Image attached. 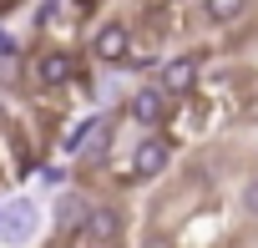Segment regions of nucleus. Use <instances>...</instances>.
<instances>
[{
    "mask_svg": "<svg viewBox=\"0 0 258 248\" xmlns=\"http://www.w3.org/2000/svg\"><path fill=\"white\" fill-rule=\"evenodd\" d=\"M172 162V137L167 132H147L137 147H132V162H126V182H152L162 177Z\"/></svg>",
    "mask_w": 258,
    "mask_h": 248,
    "instance_id": "nucleus-1",
    "label": "nucleus"
},
{
    "mask_svg": "<svg viewBox=\"0 0 258 248\" xmlns=\"http://www.w3.org/2000/svg\"><path fill=\"white\" fill-rule=\"evenodd\" d=\"M126 116L137 121L142 132H162L167 121H172V91L157 81V86H137L132 101H126Z\"/></svg>",
    "mask_w": 258,
    "mask_h": 248,
    "instance_id": "nucleus-2",
    "label": "nucleus"
},
{
    "mask_svg": "<svg viewBox=\"0 0 258 248\" xmlns=\"http://www.w3.org/2000/svg\"><path fill=\"white\" fill-rule=\"evenodd\" d=\"M132 56V26L126 21H101L91 36V61L96 66H126Z\"/></svg>",
    "mask_w": 258,
    "mask_h": 248,
    "instance_id": "nucleus-3",
    "label": "nucleus"
},
{
    "mask_svg": "<svg viewBox=\"0 0 258 248\" xmlns=\"http://www.w3.org/2000/svg\"><path fill=\"white\" fill-rule=\"evenodd\" d=\"M31 76H36L46 91L71 86V81L81 76V56H76V51H61V46H56V51H41V56L31 61Z\"/></svg>",
    "mask_w": 258,
    "mask_h": 248,
    "instance_id": "nucleus-4",
    "label": "nucleus"
},
{
    "mask_svg": "<svg viewBox=\"0 0 258 248\" xmlns=\"http://www.w3.org/2000/svg\"><path fill=\"white\" fill-rule=\"evenodd\" d=\"M91 208H96V203H91L81 188H71V193H61V198H56V208H51V213H56V228H61V233H86Z\"/></svg>",
    "mask_w": 258,
    "mask_h": 248,
    "instance_id": "nucleus-5",
    "label": "nucleus"
},
{
    "mask_svg": "<svg viewBox=\"0 0 258 248\" xmlns=\"http://www.w3.org/2000/svg\"><path fill=\"white\" fill-rule=\"evenodd\" d=\"M198 76H203V61H198V56H172V61H162V76H157V81H162L172 96H192Z\"/></svg>",
    "mask_w": 258,
    "mask_h": 248,
    "instance_id": "nucleus-6",
    "label": "nucleus"
},
{
    "mask_svg": "<svg viewBox=\"0 0 258 248\" xmlns=\"http://www.w3.org/2000/svg\"><path fill=\"white\" fill-rule=\"evenodd\" d=\"M31 233H36V208H31V203H6L0 243H6V248H21V243H31Z\"/></svg>",
    "mask_w": 258,
    "mask_h": 248,
    "instance_id": "nucleus-7",
    "label": "nucleus"
},
{
    "mask_svg": "<svg viewBox=\"0 0 258 248\" xmlns=\"http://www.w3.org/2000/svg\"><path fill=\"white\" fill-rule=\"evenodd\" d=\"M81 16H86L81 0H41L36 6V31H61V26L81 21Z\"/></svg>",
    "mask_w": 258,
    "mask_h": 248,
    "instance_id": "nucleus-8",
    "label": "nucleus"
},
{
    "mask_svg": "<svg viewBox=\"0 0 258 248\" xmlns=\"http://www.w3.org/2000/svg\"><path fill=\"white\" fill-rule=\"evenodd\" d=\"M116 233H121V213L116 208H91V218H86V238L91 243H116Z\"/></svg>",
    "mask_w": 258,
    "mask_h": 248,
    "instance_id": "nucleus-9",
    "label": "nucleus"
},
{
    "mask_svg": "<svg viewBox=\"0 0 258 248\" xmlns=\"http://www.w3.org/2000/svg\"><path fill=\"white\" fill-rule=\"evenodd\" d=\"M203 11H208L213 26H233V21L248 11V0H203Z\"/></svg>",
    "mask_w": 258,
    "mask_h": 248,
    "instance_id": "nucleus-10",
    "label": "nucleus"
},
{
    "mask_svg": "<svg viewBox=\"0 0 258 248\" xmlns=\"http://www.w3.org/2000/svg\"><path fill=\"white\" fill-rule=\"evenodd\" d=\"M106 147H111V121L101 116V127H96V147H91V152H81V162H86V167H91V162H101V157H106Z\"/></svg>",
    "mask_w": 258,
    "mask_h": 248,
    "instance_id": "nucleus-11",
    "label": "nucleus"
},
{
    "mask_svg": "<svg viewBox=\"0 0 258 248\" xmlns=\"http://www.w3.org/2000/svg\"><path fill=\"white\" fill-rule=\"evenodd\" d=\"M96 127H101V116H86V121H81V127H76V132L66 137V152H71V157H81V142H86V137H91Z\"/></svg>",
    "mask_w": 258,
    "mask_h": 248,
    "instance_id": "nucleus-12",
    "label": "nucleus"
},
{
    "mask_svg": "<svg viewBox=\"0 0 258 248\" xmlns=\"http://www.w3.org/2000/svg\"><path fill=\"white\" fill-rule=\"evenodd\" d=\"M137 248H177V243H172V233H167V228H147Z\"/></svg>",
    "mask_w": 258,
    "mask_h": 248,
    "instance_id": "nucleus-13",
    "label": "nucleus"
},
{
    "mask_svg": "<svg viewBox=\"0 0 258 248\" xmlns=\"http://www.w3.org/2000/svg\"><path fill=\"white\" fill-rule=\"evenodd\" d=\"M243 213H248V218H258V177H253V182H243Z\"/></svg>",
    "mask_w": 258,
    "mask_h": 248,
    "instance_id": "nucleus-14",
    "label": "nucleus"
},
{
    "mask_svg": "<svg viewBox=\"0 0 258 248\" xmlns=\"http://www.w3.org/2000/svg\"><path fill=\"white\" fill-rule=\"evenodd\" d=\"M0 56H16V41H11L6 31H0Z\"/></svg>",
    "mask_w": 258,
    "mask_h": 248,
    "instance_id": "nucleus-15",
    "label": "nucleus"
},
{
    "mask_svg": "<svg viewBox=\"0 0 258 248\" xmlns=\"http://www.w3.org/2000/svg\"><path fill=\"white\" fill-rule=\"evenodd\" d=\"M0 223H6V203H0Z\"/></svg>",
    "mask_w": 258,
    "mask_h": 248,
    "instance_id": "nucleus-16",
    "label": "nucleus"
},
{
    "mask_svg": "<svg viewBox=\"0 0 258 248\" xmlns=\"http://www.w3.org/2000/svg\"><path fill=\"white\" fill-rule=\"evenodd\" d=\"M81 6H86V11H91V6H96V0H81Z\"/></svg>",
    "mask_w": 258,
    "mask_h": 248,
    "instance_id": "nucleus-17",
    "label": "nucleus"
},
{
    "mask_svg": "<svg viewBox=\"0 0 258 248\" xmlns=\"http://www.w3.org/2000/svg\"><path fill=\"white\" fill-rule=\"evenodd\" d=\"M46 248H61V243H46Z\"/></svg>",
    "mask_w": 258,
    "mask_h": 248,
    "instance_id": "nucleus-18",
    "label": "nucleus"
},
{
    "mask_svg": "<svg viewBox=\"0 0 258 248\" xmlns=\"http://www.w3.org/2000/svg\"><path fill=\"white\" fill-rule=\"evenodd\" d=\"M106 248H116V243H106Z\"/></svg>",
    "mask_w": 258,
    "mask_h": 248,
    "instance_id": "nucleus-19",
    "label": "nucleus"
}]
</instances>
